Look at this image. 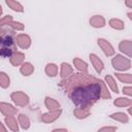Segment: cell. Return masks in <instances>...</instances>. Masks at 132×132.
<instances>
[{
	"label": "cell",
	"mask_w": 132,
	"mask_h": 132,
	"mask_svg": "<svg viewBox=\"0 0 132 132\" xmlns=\"http://www.w3.org/2000/svg\"><path fill=\"white\" fill-rule=\"evenodd\" d=\"M23 59H24V55H23L22 53H15V54L10 58V63H11L12 65L16 66V65H19V64L23 61Z\"/></svg>",
	"instance_id": "11"
},
{
	"label": "cell",
	"mask_w": 132,
	"mask_h": 132,
	"mask_svg": "<svg viewBox=\"0 0 132 132\" xmlns=\"http://www.w3.org/2000/svg\"><path fill=\"white\" fill-rule=\"evenodd\" d=\"M45 103H46V105H47L48 109H50V108H51V109H53V108H57V107H59V103H57L56 101H54V100H53V99H51V98H46Z\"/></svg>",
	"instance_id": "22"
},
{
	"label": "cell",
	"mask_w": 132,
	"mask_h": 132,
	"mask_svg": "<svg viewBox=\"0 0 132 132\" xmlns=\"http://www.w3.org/2000/svg\"><path fill=\"white\" fill-rule=\"evenodd\" d=\"M132 101L129 100V99H126V98H119L117 101H114V104L116 105H119V106H122V105H128L130 104Z\"/></svg>",
	"instance_id": "21"
},
{
	"label": "cell",
	"mask_w": 132,
	"mask_h": 132,
	"mask_svg": "<svg viewBox=\"0 0 132 132\" xmlns=\"http://www.w3.org/2000/svg\"><path fill=\"white\" fill-rule=\"evenodd\" d=\"M1 44L2 47H11L13 45V38L8 33H2L1 35Z\"/></svg>",
	"instance_id": "4"
},
{
	"label": "cell",
	"mask_w": 132,
	"mask_h": 132,
	"mask_svg": "<svg viewBox=\"0 0 132 132\" xmlns=\"http://www.w3.org/2000/svg\"><path fill=\"white\" fill-rule=\"evenodd\" d=\"M98 41H99V44L101 45V47L103 48L104 53H105L107 56H109V55H111V54L113 53V50H112L111 45H110L107 41H105V40H103V39H99Z\"/></svg>",
	"instance_id": "7"
},
{
	"label": "cell",
	"mask_w": 132,
	"mask_h": 132,
	"mask_svg": "<svg viewBox=\"0 0 132 132\" xmlns=\"http://www.w3.org/2000/svg\"><path fill=\"white\" fill-rule=\"evenodd\" d=\"M10 26H11L12 28L16 29V30H23V29H24V26H23L21 23H19V22H11Z\"/></svg>",
	"instance_id": "27"
},
{
	"label": "cell",
	"mask_w": 132,
	"mask_h": 132,
	"mask_svg": "<svg viewBox=\"0 0 132 132\" xmlns=\"http://www.w3.org/2000/svg\"><path fill=\"white\" fill-rule=\"evenodd\" d=\"M5 122H6L7 127H9L12 131H14V132H16V131H18V125H16V122H15V120H14V118H13V117H11V116L6 117Z\"/></svg>",
	"instance_id": "9"
},
{
	"label": "cell",
	"mask_w": 132,
	"mask_h": 132,
	"mask_svg": "<svg viewBox=\"0 0 132 132\" xmlns=\"http://www.w3.org/2000/svg\"><path fill=\"white\" fill-rule=\"evenodd\" d=\"M33 71V66L30 64V63H25L23 64L22 68H21V72L24 74V75H29L31 74Z\"/></svg>",
	"instance_id": "13"
},
{
	"label": "cell",
	"mask_w": 132,
	"mask_h": 132,
	"mask_svg": "<svg viewBox=\"0 0 132 132\" xmlns=\"http://www.w3.org/2000/svg\"><path fill=\"white\" fill-rule=\"evenodd\" d=\"M90 58H91V60H92V62H93V64H94V66H95L96 70H97L98 72H100V71L102 70V68H103V64H102V62H101L95 55H91Z\"/></svg>",
	"instance_id": "12"
},
{
	"label": "cell",
	"mask_w": 132,
	"mask_h": 132,
	"mask_svg": "<svg viewBox=\"0 0 132 132\" xmlns=\"http://www.w3.org/2000/svg\"><path fill=\"white\" fill-rule=\"evenodd\" d=\"M100 93V86L98 84H92L74 89L71 94V99L76 105L86 106L96 101L99 98Z\"/></svg>",
	"instance_id": "1"
},
{
	"label": "cell",
	"mask_w": 132,
	"mask_h": 132,
	"mask_svg": "<svg viewBox=\"0 0 132 132\" xmlns=\"http://www.w3.org/2000/svg\"><path fill=\"white\" fill-rule=\"evenodd\" d=\"M117 76L125 82H132V75L131 74H120V73H118Z\"/></svg>",
	"instance_id": "19"
},
{
	"label": "cell",
	"mask_w": 132,
	"mask_h": 132,
	"mask_svg": "<svg viewBox=\"0 0 132 132\" xmlns=\"http://www.w3.org/2000/svg\"><path fill=\"white\" fill-rule=\"evenodd\" d=\"M126 5H128L129 7H132V1H126Z\"/></svg>",
	"instance_id": "32"
},
{
	"label": "cell",
	"mask_w": 132,
	"mask_h": 132,
	"mask_svg": "<svg viewBox=\"0 0 132 132\" xmlns=\"http://www.w3.org/2000/svg\"><path fill=\"white\" fill-rule=\"evenodd\" d=\"M53 132H68V131L65 129H58V130H54Z\"/></svg>",
	"instance_id": "31"
},
{
	"label": "cell",
	"mask_w": 132,
	"mask_h": 132,
	"mask_svg": "<svg viewBox=\"0 0 132 132\" xmlns=\"http://www.w3.org/2000/svg\"><path fill=\"white\" fill-rule=\"evenodd\" d=\"M129 112H130V113L132 114V108H130V109H129Z\"/></svg>",
	"instance_id": "35"
},
{
	"label": "cell",
	"mask_w": 132,
	"mask_h": 132,
	"mask_svg": "<svg viewBox=\"0 0 132 132\" xmlns=\"http://www.w3.org/2000/svg\"><path fill=\"white\" fill-rule=\"evenodd\" d=\"M46 73L48 75H51V76L56 75L57 74V67H56V65H54V64L47 65V67H46Z\"/></svg>",
	"instance_id": "18"
},
{
	"label": "cell",
	"mask_w": 132,
	"mask_h": 132,
	"mask_svg": "<svg viewBox=\"0 0 132 132\" xmlns=\"http://www.w3.org/2000/svg\"><path fill=\"white\" fill-rule=\"evenodd\" d=\"M75 114H76V117H77V118H85V117H87V116H88V111L82 110V109L79 111V110L77 109V110H75Z\"/></svg>",
	"instance_id": "28"
},
{
	"label": "cell",
	"mask_w": 132,
	"mask_h": 132,
	"mask_svg": "<svg viewBox=\"0 0 132 132\" xmlns=\"http://www.w3.org/2000/svg\"><path fill=\"white\" fill-rule=\"evenodd\" d=\"M19 121H20V123H21V125L24 129H27L29 127V119L25 114H20L19 116Z\"/></svg>",
	"instance_id": "16"
},
{
	"label": "cell",
	"mask_w": 132,
	"mask_h": 132,
	"mask_svg": "<svg viewBox=\"0 0 132 132\" xmlns=\"http://www.w3.org/2000/svg\"><path fill=\"white\" fill-rule=\"evenodd\" d=\"M90 23H91L92 26H94V27H102V26L104 25V20H103V18L100 16V15H95L94 18L91 19Z\"/></svg>",
	"instance_id": "10"
},
{
	"label": "cell",
	"mask_w": 132,
	"mask_h": 132,
	"mask_svg": "<svg viewBox=\"0 0 132 132\" xmlns=\"http://www.w3.org/2000/svg\"><path fill=\"white\" fill-rule=\"evenodd\" d=\"M111 118L117 119V120H120V121H122V122H127V121H128V118L126 117V114H125V113H122V112L113 113V114H111Z\"/></svg>",
	"instance_id": "20"
},
{
	"label": "cell",
	"mask_w": 132,
	"mask_h": 132,
	"mask_svg": "<svg viewBox=\"0 0 132 132\" xmlns=\"http://www.w3.org/2000/svg\"><path fill=\"white\" fill-rule=\"evenodd\" d=\"M16 40H18V44H19L22 48H27V47L30 45V38H29L27 35H25V34L18 35Z\"/></svg>",
	"instance_id": "5"
},
{
	"label": "cell",
	"mask_w": 132,
	"mask_h": 132,
	"mask_svg": "<svg viewBox=\"0 0 132 132\" xmlns=\"http://www.w3.org/2000/svg\"><path fill=\"white\" fill-rule=\"evenodd\" d=\"M1 132H6V130H5L4 126H3V124H1Z\"/></svg>",
	"instance_id": "33"
},
{
	"label": "cell",
	"mask_w": 132,
	"mask_h": 132,
	"mask_svg": "<svg viewBox=\"0 0 132 132\" xmlns=\"http://www.w3.org/2000/svg\"><path fill=\"white\" fill-rule=\"evenodd\" d=\"M16 110L11 106V105H9V104H7V103H4V102H2L1 103V112L4 114V116H11L12 113H14Z\"/></svg>",
	"instance_id": "6"
},
{
	"label": "cell",
	"mask_w": 132,
	"mask_h": 132,
	"mask_svg": "<svg viewBox=\"0 0 132 132\" xmlns=\"http://www.w3.org/2000/svg\"><path fill=\"white\" fill-rule=\"evenodd\" d=\"M11 99L14 101L15 104L20 105V106H23V105H26L28 103V97L24 94V93H21V92H18V93H12L11 94Z\"/></svg>",
	"instance_id": "3"
},
{
	"label": "cell",
	"mask_w": 132,
	"mask_h": 132,
	"mask_svg": "<svg viewBox=\"0 0 132 132\" xmlns=\"http://www.w3.org/2000/svg\"><path fill=\"white\" fill-rule=\"evenodd\" d=\"M128 16H129V18L132 20V13H131V12H130V13H128Z\"/></svg>",
	"instance_id": "34"
},
{
	"label": "cell",
	"mask_w": 132,
	"mask_h": 132,
	"mask_svg": "<svg viewBox=\"0 0 132 132\" xmlns=\"http://www.w3.org/2000/svg\"><path fill=\"white\" fill-rule=\"evenodd\" d=\"M6 4L12 9V10H14V11H23V6H22V4L21 3H19V2H16V1H13V0H7L6 1Z\"/></svg>",
	"instance_id": "8"
},
{
	"label": "cell",
	"mask_w": 132,
	"mask_h": 132,
	"mask_svg": "<svg viewBox=\"0 0 132 132\" xmlns=\"http://www.w3.org/2000/svg\"><path fill=\"white\" fill-rule=\"evenodd\" d=\"M72 70H71V68L69 67V65L68 64H62V75L63 76H65V75H67L68 73H70Z\"/></svg>",
	"instance_id": "26"
},
{
	"label": "cell",
	"mask_w": 132,
	"mask_h": 132,
	"mask_svg": "<svg viewBox=\"0 0 132 132\" xmlns=\"http://www.w3.org/2000/svg\"><path fill=\"white\" fill-rule=\"evenodd\" d=\"M0 85L2 88H7L9 86V78L4 72L0 73Z\"/></svg>",
	"instance_id": "14"
},
{
	"label": "cell",
	"mask_w": 132,
	"mask_h": 132,
	"mask_svg": "<svg viewBox=\"0 0 132 132\" xmlns=\"http://www.w3.org/2000/svg\"><path fill=\"white\" fill-rule=\"evenodd\" d=\"M106 80H107V82L109 84V86L111 87L112 91H113V92H116V93H118V92H119V91H118V87H117V85L114 84L113 79H112L110 76H106Z\"/></svg>",
	"instance_id": "25"
},
{
	"label": "cell",
	"mask_w": 132,
	"mask_h": 132,
	"mask_svg": "<svg viewBox=\"0 0 132 132\" xmlns=\"http://www.w3.org/2000/svg\"><path fill=\"white\" fill-rule=\"evenodd\" d=\"M112 64H113V67L114 68H118V69H128L129 66H130V63L128 60L124 59L122 56H117L113 60H112Z\"/></svg>",
	"instance_id": "2"
},
{
	"label": "cell",
	"mask_w": 132,
	"mask_h": 132,
	"mask_svg": "<svg viewBox=\"0 0 132 132\" xmlns=\"http://www.w3.org/2000/svg\"><path fill=\"white\" fill-rule=\"evenodd\" d=\"M116 130V128H113V127H108V128H103V129H101L100 131H98V132H113Z\"/></svg>",
	"instance_id": "29"
},
{
	"label": "cell",
	"mask_w": 132,
	"mask_h": 132,
	"mask_svg": "<svg viewBox=\"0 0 132 132\" xmlns=\"http://www.w3.org/2000/svg\"><path fill=\"white\" fill-rule=\"evenodd\" d=\"M109 25L112 28H116V29H123L124 28V24L120 20H111L109 22Z\"/></svg>",
	"instance_id": "17"
},
{
	"label": "cell",
	"mask_w": 132,
	"mask_h": 132,
	"mask_svg": "<svg viewBox=\"0 0 132 132\" xmlns=\"http://www.w3.org/2000/svg\"><path fill=\"white\" fill-rule=\"evenodd\" d=\"M12 22V18L11 15H5L1 19V26H4V25H10Z\"/></svg>",
	"instance_id": "23"
},
{
	"label": "cell",
	"mask_w": 132,
	"mask_h": 132,
	"mask_svg": "<svg viewBox=\"0 0 132 132\" xmlns=\"http://www.w3.org/2000/svg\"><path fill=\"white\" fill-rule=\"evenodd\" d=\"M12 53H13V48L12 47H2L1 48V56L3 58H11L12 57Z\"/></svg>",
	"instance_id": "15"
},
{
	"label": "cell",
	"mask_w": 132,
	"mask_h": 132,
	"mask_svg": "<svg viewBox=\"0 0 132 132\" xmlns=\"http://www.w3.org/2000/svg\"><path fill=\"white\" fill-rule=\"evenodd\" d=\"M123 92L128 94V95H132V88H124L123 89Z\"/></svg>",
	"instance_id": "30"
},
{
	"label": "cell",
	"mask_w": 132,
	"mask_h": 132,
	"mask_svg": "<svg viewBox=\"0 0 132 132\" xmlns=\"http://www.w3.org/2000/svg\"><path fill=\"white\" fill-rule=\"evenodd\" d=\"M74 63H75L76 67H77L78 69H81V70H87V64H86L85 62H81L80 60L75 59V60H74Z\"/></svg>",
	"instance_id": "24"
}]
</instances>
